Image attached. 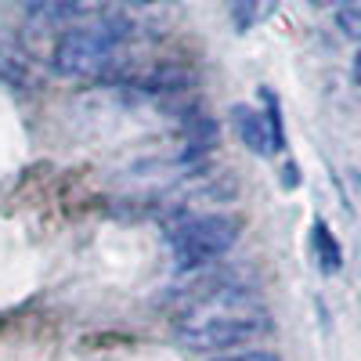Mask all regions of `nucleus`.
Instances as JSON below:
<instances>
[{
  "label": "nucleus",
  "mask_w": 361,
  "mask_h": 361,
  "mask_svg": "<svg viewBox=\"0 0 361 361\" xmlns=\"http://www.w3.org/2000/svg\"><path fill=\"white\" fill-rule=\"evenodd\" d=\"M267 329H271L267 307L253 293L228 282L180 311L173 336L180 347L195 354H231L253 343L257 336H264Z\"/></svg>",
  "instance_id": "f257e3e1"
},
{
  "label": "nucleus",
  "mask_w": 361,
  "mask_h": 361,
  "mask_svg": "<svg viewBox=\"0 0 361 361\" xmlns=\"http://www.w3.org/2000/svg\"><path fill=\"white\" fill-rule=\"evenodd\" d=\"M127 40H130V22L127 18H119V15L83 18L54 44L51 66H54L58 76H69V80L102 76L119 62Z\"/></svg>",
  "instance_id": "f03ea898"
},
{
  "label": "nucleus",
  "mask_w": 361,
  "mask_h": 361,
  "mask_svg": "<svg viewBox=\"0 0 361 361\" xmlns=\"http://www.w3.org/2000/svg\"><path fill=\"white\" fill-rule=\"evenodd\" d=\"M243 235V217L231 209H214V214H188L177 217L166 231L170 257L180 271H202L214 267Z\"/></svg>",
  "instance_id": "7ed1b4c3"
},
{
  "label": "nucleus",
  "mask_w": 361,
  "mask_h": 361,
  "mask_svg": "<svg viewBox=\"0 0 361 361\" xmlns=\"http://www.w3.org/2000/svg\"><path fill=\"white\" fill-rule=\"evenodd\" d=\"M231 123H235L238 137H243V145L250 148V152H257V156H271L282 145V130H279L275 109L260 112L253 105H235L231 109Z\"/></svg>",
  "instance_id": "20e7f679"
},
{
  "label": "nucleus",
  "mask_w": 361,
  "mask_h": 361,
  "mask_svg": "<svg viewBox=\"0 0 361 361\" xmlns=\"http://www.w3.org/2000/svg\"><path fill=\"white\" fill-rule=\"evenodd\" d=\"M102 0H29V15L40 22H83L94 18Z\"/></svg>",
  "instance_id": "39448f33"
},
{
  "label": "nucleus",
  "mask_w": 361,
  "mask_h": 361,
  "mask_svg": "<svg viewBox=\"0 0 361 361\" xmlns=\"http://www.w3.org/2000/svg\"><path fill=\"white\" fill-rule=\"evenodd\" d=\"M311 246H314V260H318V267L325 271V275H336V271L343 267V253H340V246H336L333 231H329V224H322V221L314 224Z\"/></svg>",
  "instance_id": "423d86ee"
},
{
  "label": "nucleus",
  "mask_w": 361,
  "mask_h": 361,
  "mask_svg": "<svg viewBox=\"0 0 361 361\" xmlns=\"http://www.w3.org/2000/svg\"><path fill=\"white\" fill-rule=\"evenodd\" d=\"M279 0H228V11H231V22L235 29H253L260 25L264 18H271V11H275Z\"/></svg>",
  "instance_id": "0eeeda50"
},
{
  "label": "nucleus",
  "mask_w": 361,
  "mask_h": 361,
  "mask_svg": "<svg viewBox=\"0 0 361 361\" xmlns=\"http://www.w3.org/2000/svg\"><path fill=\"white\" fill-rule=\"evenodd\" d=\"M336 25L343 29V37H350V40H357V44H361V8L336 11Z\"/></svg>",
  "instance_id": "6e6552de"
},
{
  "label": "nucleus",
  "mask_w": 361,
  "mask_h": 361,
  "mask_svg": "<svg viewBox=\"0 0 361 361\" xmlns=\"http://www.w3.org/2000/svg\"><path fill=\"white\" fill-rule=\"evenodd\" d=\"M217 361H282V357L271 354V350H238V354H224Z\"/></svg>",
  "instance_id": "1a4fd4ad"
},
{
  "label": "nucleus",
  "mask_w": 361,
  "mask_h": 361,
  "mask_svg": "<svg viewBox=\"0 0 361 361\" xmlns=\"http://www.w3.org/2000/svg\"><path fill=\"white\" fill-rule=\"evenodd\" d=\"M322 8H336V11H347V8H361V0H314Z\"/></svg>",
  "instance_id": "9d476101"
},
{
  "label": "nucleus",
  "mask_w": 361,
  "mask_h": 361,
  "mask_svg": "<svg viewBox=\"0 0 361 361\" xmlns=\"http://www.w3.org/2000/svg\"><path fill=\"white\" fill-rule=\"evenodd\" d=\"M127 4H137V8H148V4H166V0H127Z\"/></svg>",
  "instance_id": "9b49d317"
},
{
  "label": "nucleus",
  "mask_w": 361,
  "mask_h": 361,
  "mask_svg": "<svg viewBox=\"0 0 361 361\" xmlns=\"http://www.w3.org/2000/svg\"><path fill=\"white\" fill-rule=\"evenodd\" d=\"M354 80L361 83V51H357V58H354Z\"/></svg>",
  "instance_id": "f8f14e48"
}]
</instances>
